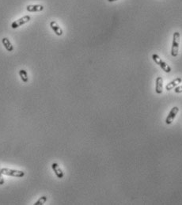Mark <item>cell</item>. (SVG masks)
<instances>
[{
  "label": "cell",
  "instance_id": "1",
  "mask_svg": "<svg viewBox=\"0 0 182 205\" xmlns=\"http://www.w3.org/2000/svg\"><path fill=\"white\" fill-rule=\"evenodd\" d=\"M180 35L179 32H175L173 37V44H172L171 55L174 57L177 56L179 52V46H180Z\"/></svg>",
  "mask_w": 182,
  "mask_h": 205
},
{
  "label": "cell",
  "instance_id": "2",
  "mask_svg": "<svg viewBox=\"0 0 182 205\" xmlns=\"http://www.w3.org/2000/svg\"><path fill=\"white\" fill-rule=\"evenodd\" d=\"M0 171L2 174L7 175V176L15 177H23L25 176V172H23L21 170H16L9 169V168H2L0 169Z\"/></svg>",
  "mask_w": 182,
  "mask_h": 205
},
{
  "label": "cell",
  "instance_id": "3",
  "mask_svg": "<svg viewBox=\"0 0 182 205\" xmlns=\"http://www.w3.org/2000/svg\"><path fill=\"white\" fill-rule=\"evenodd\" d=\"M152 59H153L154 61V62H155L156 63H157V64L164 71H165V72L170 73V71H171V67H170L165 61H163V60H161L158 55L153 54L152 55Z\"/></svg>",
  "mask_w": 182,
  "mask_h": 205
},
{
  "label": "cell",
  "instance_id": "4",
  "mask_svg": "<svg viewBox=\"0 0 182 205\" xmlns=\"http://www.w3.org/2000/svg\"><path fill=\"white\" fill-rule=\"evenodd\" d=\"M30 19H31V17L29 16V15H25V16H23L21 18L13 21L12 24H11V28L12 29H17V28L20 27L21 25L26 24L27 22H29L30 21Z\"/></svg>",
  "mask_w": 182,
  "mask_h": 205
},
{
  "label": "cell",
  "instance_id": "5",
  "mask_svg": "<svg viewBox=\"0 0 182 205\" xmlns=\"http://www.w3.org/2000/svg\"><path fill=\"white\" fill-rule=\"evenodd\" d=\"M178 112H179V108H178L177 106H174V108L172 109L171 111L170 112V113H169V115L167 116V117H166V124H171L172 123H173V121H174V118L176 117L177 114L178 113Z\"/></svg>",
  "mask_w": 182,
  "mask_h": 205
},
{
  "label": "cell",
  "instance_id": "6",
  "mask_svg": "<svg viewBox=\"0 0 182 205\" xmlns=\"http://www.w3.org/2000/svg\"><path fill=\"white\" fill-rule=\"evenodd\" d=\"M52 170H53L54 173H55V174H56V176L57 177L60 178V179L63 177L64 174H63V170H61V168L60 167V166H59L58 164L56 163V162H53V163L52 164Z\"/></svg>",
  "mask_w": 182,
  "mask_h": 205
},
{
  "label": "cell",
  "instance_id": "7",
  "mask_svg": "<svg viewBox=\"0 0 182 205\" xmlns=\"http://www.w3.org/2000/svg\"><path fill=\"white\" fill-rule=\"evenodd\" d=\"M155 91L158 94L163 92V79L161 77H158L155 83Z\"/></svg>",
  "mask_w": 182,
  "mask_h": 205
},
{
  "label": "cell",
  "instance_id": "8",
  "mask_svg": "<svg viewBox=\"0 0 182 205\" xmlns=\"http://www.w3.org/2000/svg\"><path fill=\"white\" fill-rule=\"evenodd\" d=\"M50 27L52 28V29L54 31V33H56L57 36L63 35L62 29L60 27V25H59L55 21H52L50 22Z\"/></svg>",
  "mask_w": 182,
  "mask_h": 205
},
{
  "label": "cell",
  "instance_id": "9",
  "mask_svg": "<svg viewBox=\"0 0 182 205\" xmlns=\"http://www.w3.org/2000/svg\"><path fill=\"white\" fill-rule=\"evenodd\" d=\"M44 8L42 5H28L26 6V10L29 12H40L43 11Z\"/></svg>",
  "mask_w": 182,
  "mask_h": 205
},
{
  "label": "cell",
  "instance_id": "10",
  "mask_svg": "<svg viewBox=\"0 0 182 205\" xmlns=\"http://www.w3.org/2000/svg\"><path fill=\"white\" fill-rule=\"evenodd\" d=\"M2 43L3 46H4V48L6 49V51H8V52H13L14 51V46L12 45L11 42L10 41V40L7 37L2 38Z\"/></svg>",
  "mask_w": 182,
  "mask_h": 205
},
{
  "label": "cell",
  "instance_id": "11",
  "mask_svg": "<svg viewBox=\"0 0 182 205\" xmlns=\"http://www.w3.org/2000/svg\"><path fill=\"white\" fill-rule=\"evenodd\" d=\"M181 82H182L181 78H177V79H175L172 82H170V83H168L166 86V89H167V90H171L172 89H174V87L177 86L178 84H180Z\"/></svg>",
  "mask_w": 182,
  "mask_h": 205
},
{
  "label": "cell",
  "instance_id": "12",
  "mask_svg": "<svg viewBox=\"0 0 182 205\" xmlns=\"http://www.w3.org/2000/svg\"><path fill=\"white\" fill-rule=\"evenodd\" d=\"M18 74L23 83H26L29 82V77H28V73H27L26 70H24V69H21V70H19Z\"/></svg>",
  "mask_w": 182,
  "mask_h": 205
},
{
  "label": "cell",
  "instance_id": "13",
  "mask_svg": "<svg viewBox=\"0 0 182 205\" xmlns=\"http://www.w3.org/2000/svg\"><path fill=\"white\" fill-rule=\"evenodd\" d=\"M47 200H48V197H46V196H42V197H40V199L34 203V205H43L45 203V202Z\"/></svg>",
  "mask_w": 182,
  "mask_h": 205
},
{
  "label": "cell",
  "instance_id": "14",
  "mask_svg": "<svg viewBox=\"0 0 182 205\" xmlns=\"http://www.w3.org/2000/svg\"><path fill=\"white\" fill-rule=\"evenodd\" d=\"M174 91H175V93H182V86H180L176 87V88H175V89H174Z\"/></svg>",
  "mask_w": 182,
  "mask_h": 205
},
{
  "label": "cell",
  "instance_id": "15",
  "mask_svg": "<svg viewBox=\"0 0 182 205\" xmlns=\"http://www.w3.org/2000/svg\"><path fill=\"white\" fill-rule=\"evenodd\" d=\"M2 174L1 173V171H0V185H2V184H4V179H3V177H2Z\"/></svg>",
  "mask_w": 182,
  "mask_h": 205
},
{
  "label": "cell",
  "instance_id": "16",
  "mask_svg": "<svg viewBox=\"0 0 182 205\" xmlns=\"http://www.w3.org/2000/svg\"><path fill=\"white\" fill-rule=\"evenodd\" d=\"M115 1H117V0H108V2H115Z\"/></svg>",
  "mask_w": 182,
  "mask_h": 205
}]
</instances>
